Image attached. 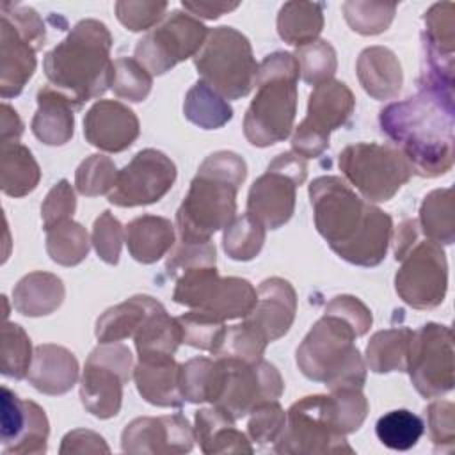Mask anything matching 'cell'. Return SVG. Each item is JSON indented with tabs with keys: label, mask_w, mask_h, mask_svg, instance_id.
Here are the masks:
<instances>
[{
	"label": "cell",
	"mask_w": 455,
	"mask_h": 455,
	"mask_svg": "<svg viewBox=\"0 0 455 455\" xmlns=\"http://www.w3.org/2000/svg\"><path fill=\"white\" fill-rule=\"evenodd\" d=\"M316 231L345 261L359 267L379 265L393 236V220L366 203L338 176H320L309 185Z\"/></svg>",
	"instance_id": "1"
},
{
	"label": "cell",
	"mask_w": 455,
	"mask_h": 455,
	"mask_svg": "<svg viewBox=\"0 0 455 455\" xmlns=\"http://www.w3.org/2000/svg\"><path fill=\"white\" fill-rule=\"evenodd\" d=\"M379 124L414 174L437 178L453 167V96L419 89L416 96L384 107Z\"/></svg>",
	"instance_id": "2"
},
{
	"label": "cell",
	"mask_w": 455,
	"mask_h": 455,
	"mask_svg": "<svg viewBox=\"0 0 455 455\" xmlns=\"http://www.w3.org/2000/svg\"><path fill=\"white\" fill-rule=\"evenodd\" d=\"M112 36L105 23L82 20L44 55L43 69L53 89L62 92L75 108L100 98L112 87Z\"/></svg>",
	"instance_id": "3"
},
{
	"label": "cell",
	"mask_w": 455,
	"mask_h": 455,
	"mask_svg": "<svg viewBox=\"0 0 455 455\" xmlns=\"http://www.w3.org/2000/svg\"><path fill=\"white\" fill-rule=\"evenodd\" d=\"M247 176L243 158L217 151L204 158L176 212L178 240L208 242L236 217V194Z\"/></svg>",
	"instance_id": "4"
},
{
	"label": "cell",
	"mask_w": 455,
	"mask_h": 455,
	"mask_svg": "<svg viewBox=\"0 0 455 455\" xmlns=\"http://www.w3.org/2000/svg\"><path fill=\"white\" fill-rule=\"evenodd\" d=\"M299 76V62L288 52H274L258 64L256 94L243 117V135L252 146L267 148L291 133Z\"/></svg>",
	"instance_id": "5"
},
{
	"label": "cell",
	"mask_w": 455,
	"mask_h": 455,
	"mask_svg": "<svg viewBox=\"0 0 455 455\" xmlns=\"http://www.w3.org/2000/svg\"><path fill=\"white\" fill-rule=\"evenodd\" d=\"M355 329L339 315L323 311L297 348V366L304 377L323 382L331 391L361 387L366 380V364L355 347Z\"/></svg>",
	"instance_id": "6"
},
{
	"label": "cell",
	"mask_w": 455,
	"mask_h": 455,
	"mask_svg": "<svg viewBox=\"0 0 455 455\" xmlns=\"http://www.w3.org/2000/svg\"><path fill=\"white\" fill-rule=\"evenodd\" d=\"M395 275L398 297L414 309L437 307L448 290V263L441 243L421 238L418 220H403L395 235Z\"/></svg>",
	"instance_id": "7"
},
{
	"label": "cell",
	"mask_w": 455,
	"mask_h": 455,
	"mask_svg": "<svg viewBox=\"0 0 455 455\" xmlns=\"http://www.w3.org/2000/svg\"><path fill=\"white\" fill-rule=\"evenodd\" d=\"M201 80L226 100L247 96L258 75L249 39L233 27L208 30V37L194 57Z\"/></svg>",
	"instance_id": "8"
},
{
	"label": "cell",
	"mask_w": 455,
	"mask_h": 455,
	"mask_svg": "<svg viewBox=\"0 0 455 455\" xmlns=\"http://www.w3.org/2000/svg\"><path fill=\"white\" fill-rule=\"evenodd\" d=\"M274 451L286 455L354 453L338 425L332 395H311L286 412V425L274 443Z\"/></svg>",
	"instance_id": "9"
},
{
	"label": "cell",
	"mask_w": 455,
	"mask_h": 455,
	"mask_svg": "<svg viewBox=\"0 0 455 455\" xmlns=\"http://www.w3.org/2000/svg\"><path fill=\"white\" fill-rule=\"evenodd\" d=\"M338 165L347 181L359 190L368 203H386L414 174L403 153L389 144L357 142L347 146Z\"/></svg>",
	"instance_id": "10"
},
{
	"label": "cell",
	"mask_w": 455,
	"mask_h": 455,
	"mask_svg": "<svg viewBox=\"0 0 455 455\" xmlns=\"http://www.w3.org/2000/svg\"><path fill=\"white\" fill-rule=\"evenodd\" d=\"M215 361L219 373L212 405L235 421L265 402L279 400L284 391L281 373L265 359L249 363L238 357L217 355Z\"/></svg>",
	"instance_id": "11"
},
{
	"label": "cell",
	"mask_w": 455,
	"mask_h": 455,
	"mask_svg": "<svg viewBox=\"0 0 455 455\" xmlns=\"http://www.w3.org/2000/svg\"><path fill=\"white\" fill-rule=\"evenodd\" d=\"M133 377V357L123 343H100L80 379L82 405L100 419L114 418L123 402V384Z\"/></svg>",
	"instance_id": "12"
},
{
	"label": "cell",
	"mask_w": 455,
	"mask_h": 455,
	"mask_svg": "<svg viewBox=\"0 0 455 455\" xmlns=\"http://www.w3.org/2000/svg\"><path fill=\"white\" fill-rule=\"evenodd\" d=\"M306 158L293 151L277 155L249 190L247 213L256 217L265 228L284 226L295 210L297 187L306 181Z\"/></svg>",
	"instance_id": "13"
},
{
	"label": "cell",
	"mask_w": 455,
	"mask_h": 455,
	"mask_svg": "<svg viewBox=\"0 0 455 455\" xmlns=\"http://www.w3.org/2000/svg\"><path fill=\"white\" fill-rule=\"evenodd\" d=\"M355 98L347 84L327 80L313 87L307 114L291 135V149L302 158H316L329 148L332 130L347 123L354 112Z\"/></svg>",
	"instance_id": "14"
},
{
	"label": "cell",
	"mask_w": 455,
	"mask_h": 455,
	"mask_svg": "<svg viewBox=\"0 0 455 455\" xmlns=\"http://www.w3.org/2000/svg\"><path fill=\"white\" fill-rule=\"evenodd\" d=\"M208 28L190 12L172 11L135 44V59L153 75H164L178 62L196 57Z\"/></svg>",
	"instance_id": "15"
},
{
	"label": "cell",
	"mask_w": 455,
	"mask_h": 455,
	"mask_svg": "<svg viewBox=\"0 0 455 455\" xmlns=\"http://www.w3.org/2000/svg\"><path fill=\"white\" fill-rule=\"evenodd\" d=\"M405 371H409L416 391L425 398L451 391L455 384L451 329L430 322L412 332Z\"/></svg>",
	"instance_id": "16"
},
{
	"label": "cell",
	"mask_w": 455,
	"mask_h": 455,
	"mask_svg": "<svg viewBox=\"0 0 455 455\" xmlns=\"http://www.w3.org/2000/svg\"><path fill=\"white\" fill-rule=\"evenodd\" d=\"M174 181V162L165 153L148 148L117 171L108 201L121 208L153 204L171 190Z\"/></svg>",
	"instance_id": "17"
},
{
	"label": "cell",
	"mask_w": 455,
	"mask_h": 455,
	"mask_svg": "<svg viewBox=\"0 0 455 455\" xmlns=\"http://www.w3.org/2000/svg\"><path fill=\"white\" fill-rule=\"evenodd\" d=\"M50 423L32 400H21L2 387V448L5 455H39L46 451Z\"/></svg>",
	"instance_id": "18"
},
{
	"label": "cell",
	"mask_w": 455,
	"mask_h": 455,
	"mask_svg": "<svg viewBox=\"0 0 455 455\" xmlns=\"http://www.w3.org/2000/svg\"><path fill=\"white\" fill-rule=\"evenodd\" d=\"M194 428L183 414L135 418L121 434L124 453H188L194 446Z\"/></svg>",
	"instance_id": "19"
},
{
	"label": "cell",
	"mask_w": 455,
	"mask_h": 455,
	"mask_svg": "<svg viewBox=\"0 0 455 455\" xmlns=\"http://www.w3.org/2000/svg\"><path fill=\"white\" fill-rule=\"evenodd\" d=\"M140 126L135 112L121 101L100 100L84 117L85 140L107 153L128 149L139 137Z\"/></svg>",
	"instance_id": "20"
},
{
	"label": "cell",
	"mask_w": 455,
	"mask_h": 455,
	"mask_svg": "<svg viewBox=\"0 0 455 455\" xmlns=\"http://www.w3.org/2000/svg\"><path fill=\"white\" fill-rule=\"evenodd\" d=\"M256 293V304L243 318V323L268 343L275 341L290 331L295 320L297 293L293 286L281 277L265 279Z\"/></svg>",
	"instance_id": "21"
},
{
	"label": "cell",
	"mask_w": 455,
	"mask_h": 455,
	"mask_svg": "<svg viewBox=\"0 0 455 455\" xmlns=\"http://www.w3.org/2000/svg\"><path fill=\"white\" fill-rule=\"evenodd\" d=\"M36 48L2 18L0 28V94L18 96L36 71Z\"/></svg>",
	"instance_id": "22"
},
{
	"label": "cell",
	"mask_w": 455,
	"mask_h": 455,
	"mask_svg": "<svg viewBox=\"0 0 455 455\" xmlns=\"http://www.w3.org/2000/svg\"><path fill=\"white\" fill-rule=\"evenodd\" d=\"M27 380L39 393L64 395L71 391L78 380V361L60 345H39L34 348Z\"/></svg>",
	"instance_id": "23"
},
{
	"label": "cell",
	"mask_w": 455,
	"mask_h": 455,
	"mask_svg": "<svg viewBox=\"0 0 455 455\" xmlns=\"http://www.w3.org/2000/svg\"><path fill=\"white\" fill-rule=\"evenodd\" d=\"M180 366L174 357L139 359L133 380L140 396L156 407H181L185 398L180 387Z\"/></svg>",
	"instance_id": "24"
},
{
	"label": "cell",
	"mask_w": 455,
	"mask_h": 455,
	"mask_svg": "<svg viewBox=\"0 0 455 455\" xmlns=\"http://www.w3.org/2000/svg\"><path fill=\"white\" fill-rule=\"evenodd\" d=\"M73 103L52 85L39 89L37 110L32 117V133L46 146H64L75 132Z\"/></svg>",
	"instance_id": "25"
},
{
	"label": "cell",
	"mask_w": 455,
	"mask_h": 455,
	"mask_svg": "<svg viewBox=\"0 0 455 455\" xmlns=\"http://www.w3.org/2000/svg\"><path fill=\"white\" fill-rule=\"evenodd\" d=\"M355 71L363 89L380 101L398 96L403 84L400 60L386 46H370L363 50Z\"/></svg>",
	"instance_id": "26"
},
{
	"label": "cell",
	"mask_w": 455,
	"mask_h": 455,
	"mask_svg": "<svg viewBox=\"0 0 455 455\" xmlns=\"http://www.w3.org/2000/svg\"><path fill=\"white\" fill-rule=\"evenodd\" d=\"M194 421V437L203 453H252L251 439L235 427V419L215 405L199 409Z\"/></svg>",
	"instance_id": "27"
},
{
	"label": "cell",
	"mask_w": 455,
	"mask_h": 455,
	"mask_svg": "<svg viewBox=\"0 0 455 455\" xmlns=\"http://www.w3.org/2000/svg\"><path fill=\"white\" fill-rule=\"evenodd\" d=\"M124 242L135 261L151 265L172 249L176 243V233L169 219L140 215L124 228Z\"/></svg>",
	"instance_id": "28"
},
{
	"label": "cell",
	"mask_w": 455,
	"mask_h": 455,
	"mask_svg": "<svg viewBox=\"0 0 455 455\" xmlns=\"http://www.w3.org/2000/svg\"><path fill=\"white\" fill-rule=\"evenodd\" d=\"M64 295L60 277L50 272H30L12 288V306L23 316H44L60 307Z\"/></svg>",
	"instance_id": "29"
},
{
	"label": "cell",
	"mask_w": 455,
	"mask_h": 455,
	"mask_svg": "<svg viewBox=\"0 0 455 455\" xmlns=\"http://www.w3.org/2000/svg\"><path fill=\"white\" fill-rule=\"evenodd\" d=\"M162 304L149 295H133L124 302L108 307L98 320L94 334L100 343H117L133 338L146 318Z\"/></svg>",
	"instance_id": "30"
},
{
	"label": "cell",
	"mask_w": 455,
	"mask_h": 455,
	"mask_svg": "<svg viewBox=\"0 0 455 455\" xmlns=\"http://www.w3.org/2000/svg\"><path fill=\"white\" fill-rule=\"evenodd\" d=\"M41 180V169L30 149L18 140L0 146V188L5 196L23 197L30 194Z\"/></svg>",
	"instance_id": "31"
},
{
	"label": "cell",
	"mask_w": 455,
	"mask_h": 455,
	"mask_svg": "<svg viewBox=\"0 0 455 455\" xmlns=\"http://www.w3.org/2000/svg\"><path fill=\"white\" fill-rule=\"evenodd\" d=\"M254 286L242 277H219L197 311H204L222 322L245 318L256 304Z\"/></svg>",
	"instance_id": "32"
},
{
	"label": "cell",
	"mask_w": 455,
	"mask_h": 455,
	"mask_svg": "<svg viewBox=\"0 0 455 455\" xmlns=\"http://www.w3.org/2000/svg\"><path fill=\"white\" fill-rule=\"evenodd\" d=\"M139 359L172 357L181 343V329L164 306L155 309L133 336Z\"/></svg>",
	"instance_id": "33"
},
{
	"label": "cell",
	"mask_w": 455,
	"mask_h": 455,
	"mask_svg": "<svg viewBox=\"0 0 455 455\" xmlns=\"http://www.w3.org/2000/svg\"><path fill=\"white\" fill-rule=\"evenodd\" d=\"M323 28V5L316 2H286L277 14L279 37L297 48L316 41Z\"/></svg>",
	"instance_id": "34"
},
{
	"label": "cell",
	"mask_w": 455,
	"mask_h": 455,
	"mask_svg": "<svg viewBox=\"0 0 455 455\" xmlns=\"http://www.w3.org/2000/svg\"><path fill=\"white\" fill-rule=\"evenodd\" d=\"M412 339L409 327H395L379 331L366 345V364L375 373L405 371L407 355Z\"/></svg>",
	"instance_id": "35"
},
{
	"label": "cell",
	"mask_w": 455,
	"mask_h": 455,
	"mask_svg": "<svg viewBox=\"0 0 455 455\" xmlns=\"http://www.w3.org/2000/svg\"><path fill=\"white\" fill-rule=\"evenodd\" d=\"M451 188H437L425 196L419 208V231L437 243L455 240V201Z\"/></svg>",
	"instance_id": "36"
},
{
	"label": "cell",
	"mask_w": 455,
	"mask_h": 455,
	"mask_svg": "<svg viewBox=\"0 0 455 455\" xmlns=\"http://www.w3.org/2000/svg\"><path fill=\"white\" fill-rule=\"evenodd\" d=\"M183 114L192 124L203 130H217L231 121L233 108L217 91L197 80L185 96Z\"/></svg>",
	"instance_id": "37"
},
{
	"label": "cell",
	"mask_w": 455,
	"mask_h": 455,
	"mask_svg": "<svg viewBox=\"0 0 455 455\" xmlns=\"http://www.w3.org/2000/svg\"><path fill=\"white\" fill-rule=\"evenodd\" d=\"M89 247L91 240L85 228L73 219L46 229V252L62 267H75L82 263Z\"/></svg>",
	"instance_id": "38"
},
{
	"label": "cell",
	"mask_w": 455,
	"mask_h": 455,
	"mask_svg": "<svg viewBox=\"0 0 455 455\" xmlns=\"http://www.w3.org/2000/svg\"><path fill=\"white\" fill-rule=\"evenodd\" d=\"M265 226L251 213L235 217L224 229L222 245L226 254L236 261H249L256 258L265 242Z\"/></svg>",
	"instance_id": "39"
},
{
	"label": "cell",
	"mask_w": 455,
	"mask_h": 455,
	"mask_svg": "<svg viewBox=\"0 0 455 455\" xmlns=\"http://www.w3.org/2000/svg\"><path fill=\"white\" fill-rule=\"evenodd\" d=\"M423 419L407 409H398L386 412L379 418L375 425V434L379 441L391 450H409L423 435Z\"/></svg>",
	"instance_id": "40"
},
{
	"label": "cell",
	"mask_w": 455,
	"mask_h": 455,
	"mask_svg": "<svg viewBox=\"0 0 455 455\" xmlns=\"http://www.w3.org/2000/svg\"><path fill=\"white\" fill-rule=\"evenodd\" d=\"M176 320L181 329V343L212 354L219 352L228 331L222 320L197 309H190Z\"/></svg>",
	"instance_id": "41"
},
{
	"label": "cell",
	"mask_w": 455,
	"mask_h": 455,
	"mask_svg": "<svg viewBox=\"0 0 455 455\" xmlns=\"http://www.w3.org/2000/svg\"><path fill=\"white\" fill-rule=\"evenodd\" d=\"M32 345L30 338L21 325L5 322L2 327V343H0V368L5 377L25 379L32 364Z\"/></svg>",
	"instance_id": "42"
},
{
	"label": "cell",
	"mask_w": 455,
	"mask_h": 455,
	"mask_svg": "<svg viewBox=\"0 0 455 455\" xmlns=\"http://www.w3.org/2000/svg\"><path fill=\"white\" fill-rule=\"evenodd\" d=\"M217 384V363L208 357H194L180 366L181 395L190 403L213 400Z\"/></svg>",
	"instance_id": "43"
},
{
	"label": "cell",
	"mask_w": 455,
	"mask_h": 455,
	"mask_svg": "<svg viewBox=\"0 0 455 455\" xmlns=\"http://www.w3.org/2000/svg\"><path fill=\"white\" fill-rule=\"evenodd\" d=\"M341 9L348 27L354 32L363 36H375L387 30L396 12L395 4L359 2V0L345 2Z\"/></svg>",
	"instance_id": "44"
},
{
	"label": "cell",
	"mask_w": 455,
	"mask_h": 455,
	"mask_svg": "<svg viewBox=\"0 0 455 455\" xmlns=\"http://www.w3.org/2000/svg\"><path fill=\"white\" fill-rule=\"evenodd\" d=\"M293 55L299 62L300 76L306 84L318 85L322 82L331 80L332 75L336 73V68H338L336 50L329 41L316 39L309 44L297 48Z\"/></svg>",
	"instance_id": "45"
},
{
	"label": "cell",
	"mask_w": 455,
	"mask_h": 455,
	"mask_svg": "<svg viewBox=\"0 0 455 455\" xmlns=\"http://www.w3.org/2000/svg\"><path fill=\"white\" fill-rule=\"evenodd\" d=\"M153 76L135 57H119L114 60L112 91L117 98L133 103L144 101L151 91Z\"/></svg>",
	"instance_id": "46"
},
{
	"label": "cell",
	"mask_w": 455,
	"mask_h": 455,
	"mask_svg": "<svg viewBox=\"0 0 455 455\" xmlns=\"http://www.w3.org/2000/svg\"><path fill=\"white\" fill-rule=\"evenodd\" d=\"M117 169L116 164L105 155L87 156L75 172V187L82 196L96 197L108 194L116 183Z\"/></svg>",
	"instance_id": "47"
},
{
	"label": "cell",
	"mask_w": 455,
	"mask_h": 455,
	"mask_svg": "<svg viewBox=\"0 0 455 455\" xmlns=\"http://www.w3.org/2000/svg\"><path fill=\"white\" fill-rule=\"evenodd\" d=\"M215 243L212 240L208 242H183L178 240V243L172 245L169 251L165 270L167 275L178 277L181 272L192 267H215Z\"/></svg>",
	"instance_id": "48"
},
{
	"label": "cell",
	"mask_w": 455,
	"mask_h": 455,
	"mask_svg": "<svg viewBox=\"0 0 455 455\" xmlns=\"http://www.w3.org/2000/svg\"><path fill=\"white\" fill-rule=\"evenodd\" d=\"M267 345H268L267 339H263L256 331H252L249 325L242 322L226 331L224 341L215 355L238 357V359L254 363L263 359Z\"/></svg>",
	"instance_id": "49"
},
{
	"label": "cell",
	"mask_w": 455,
	"mask_h": 455,
	"mask_svg": "<svg viewBox=\"0 0 455 455\" xmlns=\"http://www.w3.org/2000/svg\"><path fill=\"white\" fill-rule=\"evenodd\" d=\"M123 242H124V228L108 210L103 212L94 220L92 236H91V243L94 245L98 258L108 265H117Z\"/></svg>",
	"instance_id": "50"
},
{
	"label": "cell",
	"mask_w": 455,
	"mask_h": 455,
	"mask_svg": "<svg viewBox=\"0 0 455 455\" xmlns=\"http://www.w3.org/2000/svg\"><path fill=\"white\" fill-rule=\"evenodd\" d=\"M286 425V412L279 405L277 400L265 402L258 405L249 418L247 432L249 439L256 444H270L275 443Z\"/></svg>",
	"instance_id": "51"
},
{
	"label": "cell",
	"mask_w": 455,
	"mask_h": 455,
	"mask_svg": "<svg viewBox=\"0 0 455 455\" xmlns=\"http://www.w3.org/2000/svg\"><path fill=\"white\" fill-rule=\"evenodd\" d=\"M428 434L435 451H451L455 446V407L448 400H435L427 407Z\"/></svg>",
	"instance_id": "52"
},
{
	"label": "cell",
	"mask_w": 455,
	"mask_h": 455,
	"mask_svg": "<svg viewBox=\"0 0 455 455\" xmlns=\"http://www.w3.org/2000/svg\"><path fill=\"white\" fill-rule=\"evenodd\" d=\"M167 2H116L117 20L132 32H140L153 28L158 21L165 18Z\"/></svg>",
	"instance_id": "53"
},
{
	"label": "cell",
	"mask_w": 455,
	"mask_h": 455,
	"mask_svg": "<svg viewBox=\"0 0 455 455\" xmlns=\"http://www.w3.org/2000/svg\"><path fill=\"white\" fill-rule=\"evenodd\" d=\"M331 395L336 402V416L341 432L347 435L359 430L368 414V400L361 387H339L332 389Z\"/></svg>",
	"instance_id": "54"
},
{
	"label": "cell",
	"mask_w": 455,
	"mask_h": 455,
	"mask_svg": "<svg viewBox=\"0 0 455 455\" xmlns=\"http://www.w3.org/2000/svg\"><path fill=\"white\" fill-rule=\"evenodd\" d=\"M75 208H76L75 190L68 180H60L50 188V192L46 194L41 204V219H43L44 231L64 220H69L75 213Z\"/></svg>",
	"instance_id": "55"
},
{
	"label": "cell",
	"mask_w": 455,
	"mask_h": 455,
	"mask_svg": "<svg viewBox=\"0 0 455 455\" xmlns=\"http://www.w3.org/2000/svg\"><path fill=\"white\" fill-rule=\"evenodd\" d=\"M2 18L7 20L36 50H41L46 41V30L41 16L27 5L2 4Z\"/></svg>",
	"instance_id": "56"
},
{
	"label": "cell",
	"mask_w": 455,
	"mask_h": 455,
	"mask_svg": "<svg viewBox=\"0 0 455 455\" xmlns=\"http://www.w3.org/2000/svg\"><path fill=\"white\" fill-rule=\"evenodd\" d=\"M325 311H332L345 318L357 332V336H363L370 331L371 327V311L357 299L352 295H338L334 297L327 306Z\"/></svg>",
	"instance_id": "57"
},
{
	"label": "cell",
	"mask_w": 455,
	"mask_h": 455,
	"mask_svg": "<svg viewBox=\"0 0 455 455\" xmlns=\"http://www.w3.org/2000/svg\"><path fill=\"white\" fill-rule=\"evenodd\" d=\"M60 455H73V453H108L110 448L107 446L105 439L92 432V430H85V428H76L68 432L62 437V444H60Z\"/></svg>",
	"instance_id": "58"
},
{
	"label": "cell",
	"mask_w": 455,
	"mask_h": 455,
	"mask_svg": "<svg viewBox=\"0 0 455 455\" xmlns=\"http://www.w3.org/2000/svg\"><path fill=\"white\" fill-rule=\"evenodd\" d=\"M238 2H181V7L188 11L196 18H204V20H217L226 12H231L238 7Z\"/></svg>",
	"instance_id": "59"
},
{
	"label": "cell",
	"mask_w": 455,
	"mask_h": 455,
	"mask_svg": "<svg viewBox=\"0 0 455 455\" xmlns=\"http://www.w3.org/2000/svg\"><path fill=\"white\" fill-rule=\"evenodd\" d=\"M23 133V123L18 116V112L9 107L7 103H2L0 107V140L2 142H12L18 140Z\"/></svg>",
	"instance_id": "60"
}]
</instances>
